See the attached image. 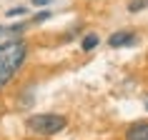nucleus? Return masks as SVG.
<instances>
[{
  "mask_svg": "<svg viewBox=\"0 0 148 140\" xmlns=\"http://www.w3.org/2000/svg\"><path fill=\"white\" fill-rule=\"evenodd\" d=\"M28 58V43L25 40H8L0 45V90L18 75Z\"/></svg>",
  "mask_w": 148,
  "mask_h": 140,
  "instance_id": "f257e3e1",
  "label": "nucleus"
},
{
  "mask_svg": "<svg viewBox=\"0 0 148 140\" xmlns=\"http://www.w3.org/2000/svg\"><path fill=\"white\" fill-rule=\"evenodd\" d=\"M28 130L35 133V135H55V133H60L68 120L58 113H38V115H30L28 118Z\"/></svg>",
  "mask_w": 148,
  "mask_h": 140,
  "instance_id": "f03ea898",
  "label": "nucleus"
},
{
  "mask_svg": "<svg viewBox=\"0 0 148 140\" xmlns=\"http://www.w3.org/2000/svg\"><path fill=\"white\" fill-rule=\"evenodd\" d=\"M133 43H136V33L133 30H118L108 38L110 48H125V45H133Z\"/></svg>",
  "mask_w": 148,
  "mask_h": 140,
  "instance_id": "7ed1b4c3",
  "label": "nucleus"
},
{
  "mask_svg": "<svg viewBox=\"0 0 148 140\" xmlns=\"http://www.w3.org/2000/svg\"><path fill=\"white\" fill-rule=\"evenodd\" d=\"M125 140H148V123H133L125 130Z\"/></svg>",
  "mask_w": 148,
  "mask_h": 140,
  "instance_id": "20e7f679",
  "label": "nucleus"
},
{
  "mask_svg": "<svg viewBox=\"0 0 148 140\" xmlns=\"http://www.w3.org/2000/svg\"><path fill=\"white\" fill-rule=\"evenodd\" d=\"M101 43V38H98V33H88L86 38H83V43H80V48H83V53H90L95 45Z\"/></svg>",
  "mask_w": 148,
  "mask_h": 140,
  "instance_id": "39448f33",
  "label": "nucleus"
},
{
  "mask_svg": "<svg viewBox=\"0 0 148 140\" xmlns=\"http://www.w3.org/2000/svg\"><path fill=\"white\" fill-rule=\"evenodd\" d=\"M143 8H148V0H131L128 3V13H140Z\"/></svg>",
  "mask_w": 148,
  "mask_h": 140,
  "instance_id": "423d86ee",
  "label": "nucleus"
},
{
  "mask_svg": "<svg viewBox=\"0 0 148 140\" xmlns=\"http://www.w3.org/2000/svg\"><path fill=\"white\" fill-rule=\"evenodd\" d=\"M23 13H25V8H10L8 13H5V15H8V18H20Z\"/></svg>",
  "mask_w": 148,
  "mask_h": 140,
  "instance_id": "0eeeda50",
  "label": "nucleus"
},
{
  "mask_svg": "<svg viewBox=\"0 0 148 140\" xmlns=\"http://www.w3.org/2000/svg\"><path fill=\"white\" fill-rule=\"evenodd\" d=\"M50 18V10H43L40 15H35V23H43V20H48Z\"/></svg>",
  "mask_w": 148,
  "mask_h": 140,
  "instance_id": "6e6552de",
  "label": "nucleus"
},
{
  "mask_svg": "<svg viewBox=\"0 0 148 140\" xmlns=\"http://www.w3.org/2000/svg\"><path fill=\"white\" fill-rule=\"evenodd\" d=\"M33 5H35V8H38V5H50V3H53V0H30Z\"/></svg>",
  "mask_w": 148,
  "mask_h": 140,
  "instance_id": "1a4fd4ad",
  "label": "nucleus"
},
{
  "mask_svg": "<svg viewBox=\"0 0 148 140\" xmlns=\"http://www.w3.org/2000/svg\"><path fill=\"white\" fill-rule=\"evenodd\" d=\"M146 110H148V98H146Z\"/></svg>",
  "mask_w": 148,
  "mask_h": 140,
  "instance_id": "9d476101",
  "label": "nucleus"
}]
</instances>
